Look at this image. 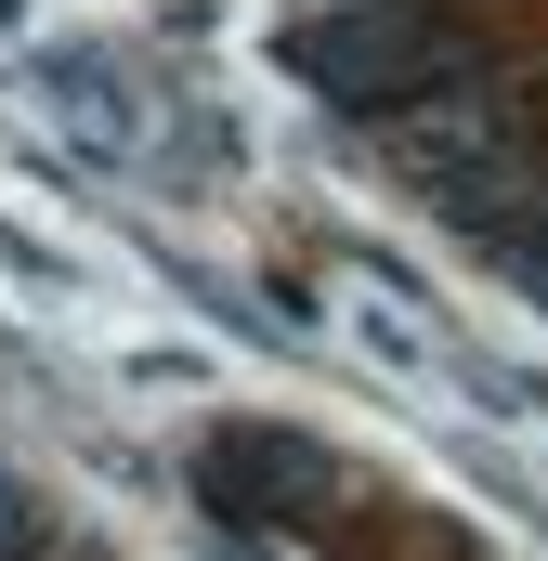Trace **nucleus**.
Here are the masks:
<instances>
[{
  "instance_id": "obj_1",
  "label": "nucleus",
  "mask_w": 548,
  "mask_h": 561,
  "mask_svg": "<svg viewBox=\"0 0 548 561\" xmlns=\"http://www.w3.org/2000/svg\"><path fill=\"white\" fill-rule=\"evenodd\" d=\"M287 66L379 131L392 105L444 92L470 53H457V13H444V0H300V13H287Z\"/></svg>"
},
{
  "instance_id": "obj_2",
  "label": "nucleus",
  "mask_w": 548,
  "mask_h": 561,
  "mask_svg": "<svg viewBox=\"0 0 548 561\" xmlns=\"http://www.w3.org/2000/svg\"><path fill=\"white\" fill-rule=\"evenodd\" d=\"M39 118H53V144H66L79 170H105V183H183L170 92L132 79L118 53H53V66H39Z\"/></svg>"
},
{
  "instance_id": "obj_3",
  "label": "nucleus",
  "mask_w": 548,
  "mask_h": 561,
  "mask_svg": "<svg viewBox=\"0 0 548 561\" xmlns=\"http://www.w3.org/2000/svg\"><path fill=\"white\" fill-rule=\"evenodd\" d=\"M0 561H26V510H13V483H0Z\"/></svg>"
}]
</instances>
